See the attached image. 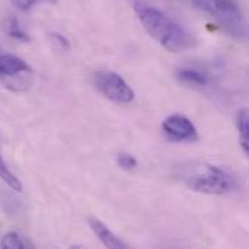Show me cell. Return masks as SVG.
I'll use <instances>...</instances> for the list:
<instances>
[{
	"label": "cell",
	"mask_w": 249,
	"mask_h": 249,
	"mask_svg": "<svg viewBox=\"0 0 249 249\" xmlns=\"http://www.w3.org/2000/svg\"><path fill=\"white\" fill-rule=\"evenodd\" d=\"M134 10L149 35L163 48L172 53H181L196 45L193 35L160 10L143 3H136Z\"/></svg>",
	"instance_id": "6da1fadb"
},
{
	"label": "cell",
	"mask_w": 249,
	"mask_h": 249,
	"mask_svg": "<svg viewBox=\"0 0 249 249\" xmlns=\"http://www.w3.org/2000/svg\"><path fill=\"white\" fill-rule=\"evenodd\" d=\"M194 6L216 19L219 26L233 38H247V22L238 0H193Z\"/></svg>",
	"instance_id": "7a4b0ae2"
},
{
	"label": "cell",
	"mask_w": 249,
	"mask_h": 249,
	"mask_svg": "<svg viewBox=\"0 0 249 249\" xmlns=\"http://www.w3.org/2000/svg\"><path fill=\"white\" fill-rule=\"evenodd\" d=\"M187 184L193 191L220 196L235 188V178L219 166L207 165L203 172L190 177Z\"/></svg>",
	"instance_id": "3957f363"
},
{
	"label": "cell",
	"mask_w": 249,
	"mask_h": 249,
	"mask_svg": "<svg viewBox=\"0 0 249 249\" xmlns=\"http://www.w3.org/2000/svg\"><path fill=\"white\" fill-rule=\"evenodd\" d=\"M95 86L105 98L115 104H130L134 99V90L114 71H98L95 74Z\"/></svg>",
	"instance_id": "277c9868"
},
{
	"label": "cell",
	"mask_w": 249,
	"mask_h": 249,
	"mask_svg": "<svg viewBox=\"0 0 249 249\" xmlns=\"http://www.w3.org/2000/svg\"><path fill=\"white\" fill-rule=\"evenodd\" d=\"M162 128L165 134L174 142H196L198 139L196 125L191 123L190 118L182 114L169 115L163 121Z\"/></svg>",
	"instance_id": "5b68a950"
},
{
	"label": "cell",
	"mask_w": 249,
	"mask_h": 249,
	"mask_svg": "<svg viewBox=\"0 0 249 249\" xmlns=\"http://www.w3.org/2000/svg\"><path fill=\"white\" fill-rule=\"evenodd\" d=\"M90 229L93 231V233L96 235V238L107 247V248H112V249H124L127 248V245L107 226L104 225L99 219L96 217H90L88 220Z\"/></svg>",
	"instance_id": "8992f818"
},
{
	"label": "cell",
	"mask_w": 249,
	"mask_h": 249,
	"mask_svg": "<svg viewBox=\"0 0 249 249\" xmlns=\"http://www.w3.org/2000/svg\"><path fill=\"white\" fill-rule=\"evenodd\" d=\"M29 73L31 67L20 57L13 54H0V77H13Z\"/></svg>",
	"instance_id": "52a82bcc"
},
{
	"label": "cell",
	"mask_w": 249,
	"mask_h": 249,
	"mask_svg": "<svg viewBox=\"0 0 249 249\" xmlns=\"http://www.w3.org/2000/svg\"><path fill=\"white\" fill-rule=\"evenodd\" d=\"M177 77L182 83L188 85H197V86H206L209 83L207 76L194 67H181L177 70Z\"/></svg>",
	"instance_id": "ba28073f"
},
{
	"label": "cell",
	"mask_w": 249,
	"mask_h": 249,
	"mask_svg": "<svg viewBox=\"0 0 249 249\" xmlns=\"http://www.w3.org/2000/svg\"><path fill=\"white\" fill-rule=\"evenodd\" d=\"M236 127L239 131V142L242 146L244 153L248 156L249 155V118L248 111L241 109L236 115Z\"/></svg>",
	"instance_id": "9c48e42d"
},
{
	"label": "cell",
	"mask_w": 249,
	"mask_h": 249,
	"mask_svg": "<svg viewBox=\"0 0 249 249\" xmlns=\"http://www.w3.org/2000/svg\"><path fill=\"white\" fill-rule=\"evenodd\" d=\"M0 178H1L3 182H4L9 188H12L13 191H18V193L22 191V184H20V181H19V179L16 178V175L7 168V165H6V162L3 160L1 155H0Z\"/></svg>",
	"instance_id": "30bf717a"
},
{
	"label": "cell",
	"mask_w": 249,
	"mask_h": 249,
	"mask_svg": "<svg viewBox=\"0 0 249 249\" xmlns=\"http://www.w3.org/2000/svg\"><path fill=\"white\" fill-rule=\"evenodd\" d=\"M0 247L6 249H22L26 248V242L20 238V235H18L15 232H9L1 238Z\"/></svg>",
	"instance_id": "8fae6325"
},
{
	"label": "cell",
	"mask_w": 249,
	"mask_h": 249,
	"mask_svg": "<svg viewBox=\"0 0 249 249\" xmlns=\"http://www.w3.org/2000/svg\"><path fill=\"white\" fill-rule=\"evenodd\" d=\"M117 163L124 171H133L137 166V159L130 153H120L117 158Z\"/></svg>",
	"instance_id": "7c38bea8"
},
{
	"label": "cell",
	"mask_w": 249,
	"mask_h": 249,
	"mask_svg": "<svg viewBox=\"0 0 249 249\" xmlns=\"http://www.w3.org/2000/svg\"><path fill=\"white\" fill-rule=\"evenodd\" d=\"M9 35H10L12 38H15V39L22 41V42L29 41V36L25 34V31L18 25V22H16L15 19H12V22H10V26H9Z\"/></svg>",
	"instance_id": "4fadbf2b"
},
{
	"label": "cell",
	"mask_w": 249,
	"mask_h": 249,
	"mask_svg": "<svg viewBox=\"0 0 249 249\" xmlns=\"http://www.w3.org/2000/svg\"><path fill=\"white\" fill-rule=\"evenodd\" d=\"M12 4L20 10H29L32 6L38 4V3H50V4H54L57 3V0H10Z\"/></svg>",
	"instance_id": "5bb4252c"
},
{
	"label": "cell",
	"mask_w": 249,
	"mask_h": 249,
	"mask_svg": "<svg viewBox=\"0 0 249 249\" xmlns=\"http://www.w3.org/2000/svg\"><path fill=\"white\" fill-rule=\"evenodd\" d=\"M51 36H53V39H55V41L61 45V48H70L69 41H67L63 35H60V34H57V32H53V34H51Z\"/></svg>",
	"instance_id": "9a60e30c"
}]
</instances>
